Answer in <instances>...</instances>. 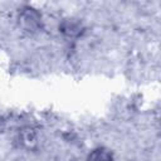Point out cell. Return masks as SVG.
Listing matches in <instances>:
<instances>
[{
    "instance_id": "2",
    "label": "cell",
    "mask_w": 161,
    "mask_h": 161,
    "mask_svg": "<svg viewBox=\"0 0 161 161\" xmlns=\"http://www.w3.org/2000/svg\"><path fill=\"white\" fill-rule=\"evenodd\" d=\"M87 161H114V158L109 150L104 147H97L91 151L87 157Z\"/></svg>"
},
{
    "instance_id": "1",
    "label": "cell",
    "mask_w": 161,
    "mask_h": 161,
    "mask_svg": "<svg viewBox=\"0 0 161 161\" xmlns=\"http://www.w3.org/2000/svg\"><path fill=\"white\" fill-rule=\"evenodd\" d=\"M20 20H21V23L28 28V29H35L39 24H40V15L35 11V10H33V9H26L25 11H23L21 13V15H20Z\"/></svg>"
}]
</instances>
